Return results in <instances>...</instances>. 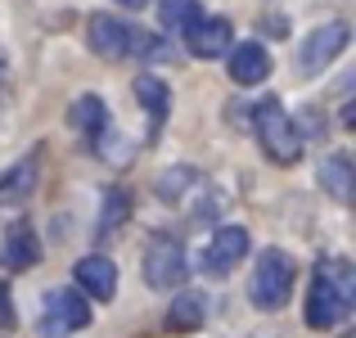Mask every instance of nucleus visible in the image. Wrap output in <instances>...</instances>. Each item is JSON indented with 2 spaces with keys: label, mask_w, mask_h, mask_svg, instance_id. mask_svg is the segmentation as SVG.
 Returning <instances> with one entry per match:
<instances>
[{
  "label": "nucleus",
  "mask_w": 356,
  "mask_h": 338,
  "mask_svg": "<svg viewBox=\"0 0 356 338\" xmlns=\"http://www.w3.org/2000/svg\"><path fill=\"white\" fill-rule=\"evenodd\" d=\"M261 27H270L266 36H289V18H266V23Z\"/></svg>",
  "instance_id": "b1692460"
},
{
  "label": "nucleus",
  "mask_w": 356,
  "mask_h": 338,
  "mask_svg": "<svg viewBox=\"0 0 356 338\" xmlns=\"http://www.w3.org/2000/svg\"><path fill=\"white\" fill-rule=\"evenodd\" d=\"M226 72H230V81L235 86H261V81L270 77V54H266V45L261 41H239V45H230L226 50Z\"/></svg>",
  "instance_id": "f8f14e48"
},
{
  "label": "nucleus",
  "mask_w": 356,
  "mask_h": 338,
  "mask_svg": "<svg viewBox=\"0 0 356 338\" xmlns=\"http://www.w3.org/2000/svg\"><path fill=\"white\" fill-rule=\"evenodd\" d=\"M203 321H208V303H203V293L176 289L172 307H167V334H194V330H203Z\"/></svg>",
  "instance_id": "2eb2a0df"
},
{
  "label": "nucleus",
  "mask_w": 356,
  "mask_h": 338,
  "mask_svg": "<svg viewBox=\"0 0 356 338\" xmlns=\"http://www.w3.org/2000/svg\"><path fill=\"white\" fill-rule=\"evenodd\" d=\"M316 181H321V190L330 194L334 203H352V190H356L352 158H348V154H330V158L321 163V172H316Z\"/></svg>",
  "instance_id": "dca6fc26"
},
{
  "label": "nucleus",
  "mask_w": 356,
  "mask_h": 338,
  "mask_svg": "<svg viewBox=\"0 0 356 338\" xmlns=\"http://www.w3.org/2000/svg\"><path fill=\"white\" fill-rule=\"evenodd\" d=\"M145 284L158 289V293H167V289H181L185 275H190V257H185L181 239L167 230H154L149 234V248H145Z\"/></svg>",
  "instance_id": "39448f33"
},
{
  "label": "nucleus",
  "mask_w": 356,
  "mask_h": 338,
  "mask_svg": "<svg viewBox=\"0 0 356 338\" xmlns=\"http://www.w3.org/2000/svg\"><path fill=\"white\" fill-rule=\"evenodd\" d=\"M41 261V234L32 230V221H14L0 239V266L5 271H32Z\"/></svg>",
  "instance_id": "4468645a"
},
{
  "label": "nucleus",
  "mask_w": 356,
  "mask_h": 338,
  "mask_svg": "<svg viewBox=\"0 0 356 338\" xmlns=\"http://www.w3.org/2000/svg\"><path fill=\"white\" fill-rule=\"evenodd\" d=\"M181 41L194 59H226V50L235 45V27L221 14H199V23H194Z\"/></svg>",
  "instance_id": "9d476101"
},
{
  "label": "nucleus",
  "mask_w": 356,
  "mask_h": 338,
  "mask_svg": "<svg viewBox=\"0 0 356 338\" xmlns=\"http://www.w3.org/2000/svg\"><path fill=\"white\" fill-rule=\"evenodd\" d=\"M131 90H136L140 108L149 113V122H154V127H163L167 113H172V90H167V81L154 77V72H140V77L131 81Z\"/></svg>",
  "instance_id": "f3484780"
},
{
  "label": "nucleus",
  "mask_w": 356,
  "mask_h": 338,
  "mask_svg": "<svg viewBox=\"0 0 356 338\" xmlns=\"http://www.w3.org/2000/svg\"><path fill=\"white\" fill-rule=\"evenodd\" d=\"M9 108V54L0 50V113Z\"/></svg>",
  "instance_id": "5701e85b"
},
{
  "label": "nucleus",
  "mask_w": 356,
  "mask_h": 338,
  "mask_svg": "<svg viewBox=\"0 0 356 338\" xmlns=\"http://www.w3.org/2000/svg\"><path fill=\"white\" fill-rule=\"evenodd\" d=\"M356 307V271L348 257H321L307 289V330H339Z\"/></svg>",
  "instance_id": "f257e3e1"
},
{
  "label": "nucleus",
  "mask_w": 356,
  "mask_h": 338,
  "mask_svg": "<svg viewBox=\"0 0 356 338\" xmlns=\"http://www.w3.org/2000/svg\"><path fill=\"white\" fill-rule=\"evenodd\" d=\"M352 41V27L343 23V18H334V23H321L312 36L302 41V50H298V68L307 72V77H316L321 68H330L334 59H339L343 50H348Z\"/></svg>",
  "instance_id": "6e6552de"
},
{
  "label": "nucleus",
  "mask_w": 356,
  "mask_h": 338,
  "mask_svg": "<svg viewBox=\"0 0 356 338\" xmlns=\"http://www.w3.org/2000/svg\"><path fill=\"white\" fill-rule=\"evenodd\" d=\"M18 330V312H14V293H9V284L0 280V334H14Z\"/></svg>",
  "instance_id": "412c9836"
},
{
  "label": "nucleus",
  "mask_w": 356,
  "mask_h": 338,
  "mask_svg": "<svg viewBox=\"0 0 356 338\" xmlns=\"http://www.w3.org/2000/svg\"><path fill=\"white\" fill-rule=\"evenodd\" d=\"M131 217V190H122V185H113V190H104V203H99V239H108L113 230H122Z\"/></svg>",
  "instance_id": "6ab92c4d"
},
{
  "label": "nucleus",
  "mask_w": 356,
  "mask_h": 338,
  "mask_svg": "<svg viewBox=\"0 0 356 338\" xmlns=\"http://www.w3.org/2000/svg\"><path fill=\"white\" fill-rule=\"evenodd\" d=\"M72 284H77V293L95 298V303H113L118 298V261L108 252H90V257H81L72 266Z\"/></svg>",
  "instance_id": "9b49d317"
},
{
  "label": "nucleus",
  "mask_w": 356,
  "mask_h": 338,
  "mask_svg": "<svg viewBox=\"0 0 356 338\" xmlns=\"http://www.w3.org/2000/svg\"><path fill=\"white\" fill-rule=\"evenodd\" d=\"M248 122H252V136H257L261 154H266L275 167H293L298 158H302L307 140L298 136V122L284 113L280 99H257L252 113H248Z\"/></svg>",
  "instance_id": "7ed1b4c3"
},
{
  "label": "nucleus",
  "mask_w": 356,
  "mask_h": 338,
  "mask_svg": "<svg viewBox=\"0 0 356 338\" xmlns=\"http://www.w3.org/2000/svg\"><path fill=\"white\" fill-rule=\"evenodd\" d=\"M90 325V303L86 293L77 289H54L45 293V307H41V321H36V334L41 338H72Z\"/></svg>",
  "instance_id": "423d86ee"
},
{
  "label": "nucleus",
  "mask_w": 356,
  "mask_h": 338,
  "mask_svg": "<svg viewBox=\"0 0 356 338\" xmlns=\"http://www.w3.org/2000/svg\"><path fill=\"white\" fill-rule=\"evenodd\" d=\"M86 45L108 63H122V59H140V63H158L172 54V45L163 36L145 32V27L127 23L118 14H90L86 18Z\"/></svg>",
  "instance_id": "f03ea898"
},
{
  "label": "nucleus",
  "mask_w": 356,
  "mask_h": 338,
  "mask_svg": "<svg viewBox=\"0 0 356 338\" xmlns=\"http://www.w3.org/2000/svg\"><path fill=\"white\" fill-rule=\"evenodd\" d=\"M203 5L199 0H158V23H163V32L172 36H185L194 23H199Z\"/></svg>",
  "instance_id": "a211bd4d"
},
{
  "label": "nucleus",
  "mask_w": 356,
  "mask_h": 338,
  "mask_svg": "<svg viewBox=\"0 0 356 338\" xmlns=\"http://www.w3.org/2000/svg\"><path fill=\"white\" fill-rule=\"evenodd\" d=\"M298 284V261L284 248H261L248 275V303L257 312H284V303L293 298Z\"/></svg>",
  "instance_id": "20e7f679"
},
{
  "label": "nucleus",
  "mask_w": 356,
  "mask_h": 338,
  "mask_svg": "<svg viewBox=\"0 0 356 338\" xmlns=\"http://www.w3.org/2000/svg\"><path fill=\"white\" fill-rule=\"evenodd\" d=\"M190 190H203V176L194 172V167H167V172L158 176V199L163 203H181Z\"/></svg>",
  "instance_id": "aec40b11"
},
{
  "label": "nucleus",
  "mask_w": 356,
  "mask_h": 338,
  "mask_svg": "<svg viewBox=\"0 0 356 338\" xmlns=\"http://www.w3.org/2000/svg\"><path fill=\"white\" fill-rule=\"evenodd\" d=\"M248 248H252V239H248L243 225H221V230H212V239L203 243L199 271H203V275H212V280H221V275H230V271L248 257Z\"/></svg>",
  "instance_id": "0eeeda50"
},
{
  "label": "nucleus",
  "mask_w": 356,
  "mask_h": 338,
  "mask_svg": "<svg viewBox=\"0 0 356 338\" xmlns=\"http://www.w3.org/2000/svg\"><path fill=\"white\" fill-rule=\"evenodd\" d=\"M113 5H122V9H145L149 0H113Z\"/></svg>",
  "instance_id": "393cba45"
},
{
  "label": "nucleus",
  "mask_w": 356,
  "mask_h": 338,
  "mask_svg": "<svg viewBox=\"0 0 356 338\" xmlns=\"http://www.w3.org/2000/svg\"><path fill=\"white\" fill-rule=\"evenodd\" d=\"M68 127H72V131H81V136H86V145L99 154V149L113 140V113H108L104 95H81V99H72V108H68Z\"/></svg>",
  "instance_id": "1a4fd4ad"
},
{
  "label": "nucleus",
  "mask_w": 356,
  "mask_h": 338,
  "mask_svg": "<svg viewBox=\"0 0 356 338\" xmlns=\"http://www.w3.org/2000/svg\"><path fill=\"white\" fill-rule=\"evenodd\" d=\"M36 181H41V149L18 158V163H9L5 172H0V208H23L36 194Z\"/></svg>",
  "instance_id": "ddd939ff"
},
{
  "label": "nucleus",
  "mask_w": 356,
  "mask_h": 338,
  "mask_svg": "<svg viewBox=\"0 0 356 338\" xmlns=\"http://www.w3.org/2000/svg\"><path fill=\"white\" fill-rule=\"evenodd\" d=\"M298 122V118H293ZM298 136L302 140H312V136H321L325 140V113H316V108H307L302 113V122H298Z\"/></svg>",
  "instance_id": "4be33fe9"
}]
</instances>
